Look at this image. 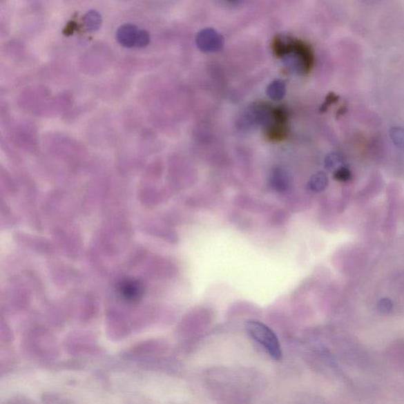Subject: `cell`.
<instances>
[{
    "mask_svg": "<svg viewBox=\"0 0 404 404\" xmlns=\"http://www.w3.org/2000/svg\"><path fill=\"white\" fill-rule=\"evenodd\" d=\"M287 120H289V115L285 107L273 108L269 123L265 126V135L269 140L280 142L287 137L289 135Z\"/></svg>",
    "mask_w": 404,
    "mask_h": 404,
    "instance_id": "277c9868",
    "label": "cell"
},
{
    "mask_svg": "<svg viewBox=\"0 0 404 404\" xmlns=\"http://www.w3.org/2000/svg\"><path fill=\"white\" fill-rule=\"evenodd\" d=\"M272 49L276 57L283 59L286 68L292 73L307 75L314 68V51L305 42L278 35L273 39Z\"/></svg>",
    "mask_w": 404,
    "mask_h": 404,
    "instance_id": "6da1fadb",
    "label": "cell"
},
{
    "mask_svg": "<svg viewBox=\"0 0 404 404\" xmlns=\"http://www.w3.org/2000/svg\"><path fill=\"white\" fill-rule=\"evenodd\" d=\"M249 336L261 345L275 361L282 359V350L278 336L267 325L250 320L246 325Z\"/></svg>",
    "mask_w": 404,
    "mask_h": 404,
    "instance_id": "7a4b0ae2",
    "label": "cell"
},
{
    "mask_svg": "<svg viewBox=\"0 0 404 404\" xmlns=\"http://www.w3.org/2000/svg\"><path fill=\"white\" fill-rule=\"evenodd\" d=\"M2 404H36V403L26 396L16 395L9 398L8 400L5 401Z\"/></svg>",
    "mask_w": 404,
    "mask_h": 404,
    "instance_id": "5bb4252c",
    "label": "cell"
},
{
    "mask_svg": "<svg viewBox=\"0 0 404 404\" xmlns=\"http://www.w3.org/2000/svg\"><path fill=\"white\" fill-rule=\"evenodd\" d=\"M338 99L334 94H329V95L326 98L325 102L322 107V110L324 112L326 109H327L331 104H334L336 102V99Z\"/></svg>",
    "mask_w": 404,
    "mask_h": 404,
    "instance_id": "e0dca14e",
    "label": "cell"
},
{
    "mask_svg": "<svg viewBox=\"0 0 404 404\" xmlns=\"http://www.w3.org/2000/svg\"><path fill=\"white\" fill-rule=\"evenodd\" d=\"M140 29L133 23L121 25L116 31V39L118 42L126 48L135 47L137 37Z\"/></svg>",
    "mask_w": 404,
    "mask_h": 404,
    "instance_id": "52a82bcc",
    "label": "cell"
},
{
    "mask_svg": "<svg viewBox=\"0 0 404 404\" xmlns=\"http://www.w3.org/2000/svg\"><path fill=\"white\" fill-rule=\"evenodd\" d=\"M42 404H75L71 401L66 399L59 394H46L41 399Z\"/></svg>",
    "mask_w": 404,
    "mask_h": 404,
    "instance_id": "8fae6325",
    "label": "cell"
},
{
    "mask_svg": "<svg viewBox=\"0 0 404 404\" xmlns=\"http://www.w3.org/2000/svg\"><path fill=\"white\" fill-rule=\"evenodd\" d=\"M334 178L337 181L347 182L352 179V173L349 169L346 168H340L336 171L334 173Z\"/></svg>",
    "mask_w": 404,
    "mask_h": 404,
    "instance_id": "9a60e30c",
    "label": "cell"
},
{
    "mask_svg": "<svg viewBox=\"0 0 404 404\" xmlns=\"http://www.w3.org/2000/svg\"><path fill=\"white\" fill-rule=\"evenodd\" d=\"M286 84L283 80H275L267 87V95L273 101H281L286 95Z\"/></svg>",
    "mask_w": 404,
    "mask_h": 404,
    "instance_id": "9c48e42d",
    "label": "cell"
},
{
    "mask_svg": "<svg viewBox=\"0 0 404 404\" xmlns=\"http://www.w3.org/2000/svg\"><path fill=\"white\" fill-rule=\"evenodd\" d=\"M83 25L88 32H95L102 25V15L97 10H90L83 16Z\"/></svg>",
    "mask_w": 404,
    "mask_h": 404,
    "instance_id": "ba28073f",
    "label": "cell"
},
{
    "mask_svg": "<svg viewBox=\"0 0 404 404\" xmlns=\"http://www.w3.org/2000/svg\"><path fill=\"white\" fill-rule=\"evenodd\" d=\"M378 311L381 314L388 315L394 309V302L389 298H383L378 302Z\"/></svg>",
    "mask_w": 404,
    "mask_h": 404,
    "instance_id": "7c38bea8",
    "label": "cell"
},
{
    "mask_svg": "<svg viewBox=\"0 0 404 404\" xmlns=\"http://www.w3.org/2000/svg\"><path fill=\"white\" fill-rule=\"evenodd\" d=\"M196 44L203 52H215L223 48L224 38L217 30L206 28L198 33Z\"/></svg>",
    "mask_w": 404,
    "mask_h": 404,
    "instance_id": "5b68a950",
    "label": "cell"
},
{
    "mask_svg": "<svg viewBox=\"0 0 404 404\" xmlns=\"http://www.w3.org/2000/svg\"><path fill=\"white\" fill-rule=\"evenodd\" d=\"M328 184L329 180L327 175L322 173V171H320V173L314 174L311 177L309 185L312 191L319 192L324 191L327 187Z\"/></svg>",
    "mask_w": 404,
    "mask_h": 404,
    "instance_id": "30bf717a",
    "label": "cell"
},
{
    "mask_svg": "<svg viewBox=\"0 0 404 404\" xmlns=\"http://www.w3.org/2000/svg\"><path fill=\"white\" fill-rule=\"evenodd\" d=\"M338 163L339 157H337L336 154H331L325 159V166L327 169L334 168V166Z\"/></svg>",
    "mask_w": 404,
    "mask_h": 404,
    "instance_id": "2e32d148",
    "label": "cell"
},
{
    "mask_svg": "<svg viewBox=\"0 0 404 404\" xmlns=\"http://www.w3.org/2000/svg\"><path fill=\"white\" fill-rule=\"evenodd\" d=\"M116 289L122 300L127 302L140 301L144 293L142 285L134 280H121Z\"/></svg>",
    "mask_w": 404,
    "mask_h": 404,
    "instance_id": "8992f818",
    "label": "cell"
},
{
    "mask_svg": "<svg viewBox=\"0 0 404 404\" xmlns=\"http://www.w3.org/2000/svg\"><path fill=\"white\" fill-rule=\"evenodd\" d=\"M151 42V35L146 30H140L137 33L135 47L145 48Z\"/></svg>",
    "mask_w": 404,
    "mask_h": 404,
    "instance_id": "4fadbf2b",
    "label": "cell"
},
{
    "mask_svg": "<svg viewBox=\"0 0 404 404\" xmlns=\"http://www.w3.org/2000/svg\"><path fill=\"white\" fill-rule=\"evenodd\" d=\"M272 110L273 108L267 104H252L239 115L237 126L242 131H251L259 126H267L272 115Z\"/></svg>",
    "mask_w": 404,
    "mask_h": 404,
    "instance_id": "3957f363",
    "label": "cell"
}]
</instances>
